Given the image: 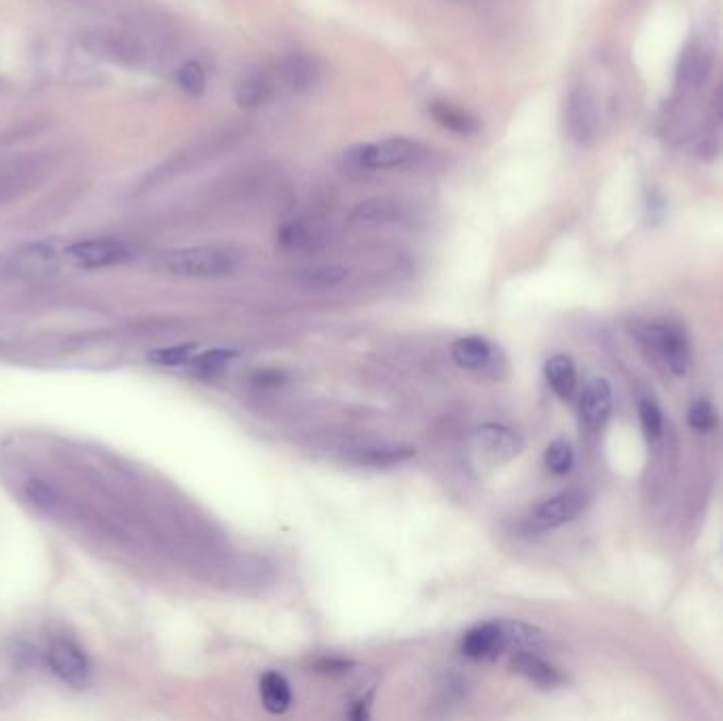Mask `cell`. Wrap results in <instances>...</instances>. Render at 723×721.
Returning <instances> with one entry per match:
<instances>
[{
  "label": "cell",
  "mask_w": 723,
  "mask_h": 721,
  "mask_svg": "<svg viewBox=\"0 0 723 721\" xmlns=\"http://www.w3.org/2000/svg\"><path fill=\"white\" fill-rule=\"evenodd\" d=\"M430 115L442 129H447V132L455 136L470 138L480 132V119L472 115L468 108L457 106L449 100L430 102Z\"/></svg>",
  "instance_id": "obj_14"
},
{
  "label": "cell",
  "mask_w": 723,
  "mask_h": 721,
  "mask_svg": "<svg viewBox=\"0 0 723 721\" xmlns=\"http://www.w3.org/2000/svg\"><path fill=\"white\" fill-rule=\"evenodd\" d=\"M24 493L28 497V502L36 510H41L43 514L58 516V514H62L66 510V502H64V497L60 495V491L55 489L53 485L45 483V480H41V478L26 480Z\"/></svg>",
  "instance_id": "obj_23"
},
{
  "label": "cell",
  "mask_w": 723,
  "mask_h": 721,
  "mask_svg": "<svg viewBox=\"0 0 723 721\" xmlns=\"http://www.w3.org/2000/svg\"><path fill=\"white\" fill-rule=\"evenodd\" d=\"M318 64L307 53H290L280 64V75L288 89L307 91L318 81Z\"/></svg>",
  "instance_id": "obj_19"
},
{
  "label": "cell",
  "mask_w": 723,
  "mask_h": 721,
  "mask_svg": "<svg viewBox=\"0 0 723 721\" xmlns=\"http://www.w3.org/2000/svg\"><path fill=\"white\" fill-rule=\"evenodd\" d=\"M273 83L265 72H250L235 87V102L241 108H258L269 102Z\"/></svg>",
  "instance_id": "obj_22"
},
{
  "label": "cell",
  "mask_w": 723,
  "mask_h": 721,
  "mask_svg": "<svg viewBox=\"0 0 723 721\" xmlns=\"http://www.w3.org/2000/svg\"><path fill=\"white\" fill-rule=\"evenodd\" d=\"M611 406H614V396L609 383L605 379L588 381L580 398V413L590 430L603 428L611 415Z\"/></svg>",
  "instance_id": "obj_12"
},
{
  "label": "cell",
  "mask_w": 723,
  "mask_h": 721,
  "mask_svg": "<svg viewBox=\"0 0 723 721\" xmlns=\"http://www.w3.org/2000/svg\"><path fill=\"white\" fill-rule=\"evenodd\" d=\"M161 269L176 277L214 280L231 275L241 265V252L233 246H193L161 256Z\"/></svg>",
  "instance_id": "obj_1"
},
{
  "label": "cell",
  "mask_w": 723,
  "mask_h": 721,
  "mask_svg": "<svg viewBox=\"0 0 723 721\" xmlns=\"http://www.w3.org/2000/svg\"><path fill=\"white\" fill-rule=\"evenodd\" d=\"M510 669L518 675L527 677L535 686L544 690H552L563 686V675L556 671L552 664H548L544 658L537 656L535 652H514L510 660Z\"/></svg>",
  "instance_id": "obj_15"
},
{
  "label": "cell",
  "mask_w": 723,
  "mask_h": 721,
  "mask_svg": "<svg viewBox=\"0 0 723 721\" xmlns=\"http://www.w3.org/2000/svg\"><path fill=\"white\" fill-rule=\"evenodd\" d=\"M544 461H546V468L552 474H567L573 468L576 453H573V447L569 445V440L559 438V440H552L548 445Z\"/></svg>",
  "instance_id": "obj_27"
},
{
  "label": "cell",
  "mask_w": 723,
  "mask_h": 721,
  "mask_svg": "<svg viewBox=\"0 0 723 721\" xmlns=\"http://www.w3.org/2000/svg\"><path fill=\"white\" fill-rule=\"evenodd\" d=\"M546 379L552 387V392L563 398V400H571L573 394H576L578 387V375H576V364L565 354H556L546 362Z\"/></svg>",
  "instance_id": "obj_20"
},
{
  "label": "cell",
  "mask_w": 723,
  "mask_h": 721,
  "mask_svg": "<svg viewBox=\"0 0 723 721\" xmlns=\"http://www.w3.org/2000/svg\"><path fill=\"white\" fill-rule=\"evenodd\" d=\"M504 650H508L506 637L499 622H485L478 624L463 635L461 639V652L472 660H493Z\"/></svg>",
  "instance_id": "obj_10"
},
{
  "label": "cell",
  "mask_w": 723,
  "mask_h": 721,
  "mask_svg": "<svg viewBox=\"0 0 723 721\" xmlns=\"http://www.w3.org/2000/svg\"><path fill=\"white\" fill-rule=\"evenodd\" d=\"M415 455L413 447L406 445H364L349 453V459L358 466L370 468H392L404 464Z\"/></svg>",
  "instance_id": "obj_16"
},
{
  "label": "cell",
  "mask_w": 723,
  "mask_h": 721,
  "mask_svg": "<svg viewBox=\"0 0 723 721\" xmlns=\"http://www.w3.org/2000/svg\"><path fill=\"white\" fill-rule=\"evenodd\" d=\"M711 75V51L702 43H692L683 51L677 64V87L681 91H698Z\"/></svg>",
  "instance_id": "obj_11"
},
{
  "label": "cell",
  "mask_w": 723,
  "mask_h": 721,
  "mask_svg": "<svg viewBox=\"0 0 723 721\" xmlns=\"http://www.w3.org/2000/svg\"><path fill=\"white\" fill-rule=\"evenodd\" d=\"M66 258L70 267L104 269L129 261V258H132V248L121 242V239L113 237L83 239V242L66 246Z\"/></svg>",
  "instance_id": "obj_5"
},
{
  "label": "cell",
  "mask_w": 723,
  "mask_h": 721,
  "mask_svg": "<svg viewBox=\"0 0 723 721\" xmlns=\"http://www.w3.org/2000/svg\"><path fill=\"white\" fill-rule=\"evenodd\" d=\"M588 504V497L584 491H563L559 495H554L550 499H546V502H542L540 506H537L527 519V525L533 529V531H550V529H556L561 527L569 521L576 519V516H580L584 512Z\"/></svg>",
  "instance_id": "obj_8"
},
{
  "label": "cell",
  "mask_w": 723,
  "mask_h": 721,
  "mask_svg": "<svg viewBox=\"0 0 723 721\" xmlns=\"http://www.w3.org/2000/svg\"><path fill=\"white\" fill-rule=\"evenodd\" d=\"M499 624H502L508 650L535 652V654L548 650L550 639L542 631V628H537V626L527 624V622H521V620H502Z\"/></svg>",
  "instance_id": "obj_17"
},
{
  "label": "cell",
  "mask_w": 723,
  "mask_h": 721,
  "mask_svg": "<svg viewBox=\"0 0 723 721\" xmlns=\"http://www.w3.org/2000/svg\"><path fill=\"white\" fill-rule=\"evenodd\" d=\"M195 354V345L191 343H182V345H172V347H161V349H155L148 354V360H151L153 364L157 366H168V368H174V366H184L187 364Z\"/></svg>",
  "instance_id": "obj_28"
},
{
  "label": "cell",
  "mask_w": 723,
  "mask_h": 721,
  "mask_svg": "<svg viewBox=\"0 0 723 721\" xmlns=\"http://www.w3.org/2000/svg\"><path fill=\"white\" fill-rule=\"evenodd\" d=\"M639 421L643 425V432L650 440H658L662 436L664 430V421H662V413L658 406L650 400H641L639 402Z\"/></svg>",
  "instance_id": "obj_30"
},
{
  "label": "cell",
  "mask_w": 723,
  "mask_h": 721,
  "mask_svg": "<svg viewBox=\"0 0 723 721\" xmlns=\"http://www.w3.org/2000/svg\"><path fill=\"white\" fill-rule=\"evenodd\" d=\"M400 218H402V206L396 199L370 197L360 201L358 206L351 210L349 223L356 227H383L398 223Z\"/></svg>",
  "instance_id": "obj_13"
},
{
  "label": "cell",
  "mask_w": 723,
  "mask_h": 721,
  "mask_svg": "<svg viewBox=\"0 0 723 721\" xmlns=\"http://www.w3.org/2000/svg\"><path fill=\"white\" fill-rule=\"evenodd\" d=\"M176 81H178V85H180V89L184 91V94H189L193 98L206 94V85H208L206 70H203V66L199 62H195V60L184 62L178 68Z\"/></svg>",
  "instance_id": "obj_26"
},
{
  "label": "cell",
  "mask_w": 723,
  "mask_h": 721,
  "mask_svg": "<svg viewBox=\"0 0 723 721\" xmlns=\"http://www.w3.org/2000/svg\"><path fill=\"white\" fill-rule=\"evenodd\" d=\"M423 155L421 144L413 138L394 136L377 142L358 144L345 153V165L356 172L400 170Z\"/></svg>",
  "instance_id": "obj_2"
},
{
  "label": "cell",
  "mask_w": 723,
  "mask_h": 721,
  "mask_svg": "<svg viewBox=\"0 0 723 721\" xmlns=\"http://www.w3.org/2000/svg\"><path fill=\"white\" fill-rule=\"evenodd\" d=\"M235 358H237L235 349H210V351H203V354H199V356H193L187 362V366H189L191 375L201 377V379H210L225 371V368Z\"/></svg>",
  "instance_id": "obj_25"
},
{
  "label": "cell",
  "mask_w": 723,
  "mask_h": 721,
  "mask_svg": "<svg viewBox=\"0 0 723 721\" xmlns=\"http://www.w3.org/2000/svg\"><path fill=\"white\" fill-rule=\"evenodd\" d=\"M599 106L592 91L584 85L569 91L565 106L567 134L578 146H590L599 136Z\"/></svg>",
  "instance_id": "obj_4"
},
{
  "label": "cell",
  "mask_w": 723,
  "mask_h": 721,
  "mask_svg": "<svg viewBox=\"0 0 723 721\" xmlns=\"http://www.w3.org/2000/svg\"><path fill=\"white\" fill-rule=\"evenodd\" d=\"M472 447L480 455V459L489 461L491 466H499L523 451V438L510 430L508 425L485 423L474 432Z\"/></svg>",
  "instance_id": "obj_7"
},
{
  "label": "cell",
  "mask_w": 723,
  "mask_h": 721,
  "mask_svg": "<svg viewBox=\"0 0 723 721\" xmlns=\"http://www.w3.org/2000/svg\"><path fill=\"white\" fill-rule=\"evenodd\" d=\"M349 271L341 265H318L296 273V284L309 290H328L343 284Z\"/></svg>",
  "instance_id": "obj_24"
},
{
  "label": "cell",
  "mask_w": 723,
  "mask_h": 721,
  "mask_svg": "<svg viewBox=\"0 0 723 721\" xmlns=\"http://www.w3.org/2000/svg\"><path fill=\"white\" fill-rule=\"evenodd\" d=\"M68 265L66 248L53 242L17 246L0 256V277L7 280H43L60 273Z\"/></svg>",
  "instance_id": "obj_3"
},
{
  "label": "cell",
  "mask_w": 723,
  "mask_h": 721,
  "mask_svg": "<svg viewBox=\"0 0 723 721\" xmlns=\"http://www.w3.org/2000/svg\"><path fill=\"white\" fill-rule=\"evenodd\" d=\"M637 335L645 345H650L652 349L658 351L664 362L671 366L673 373L683 375L688 371L690 364L688 341H685V337L677 328L669 324H641Z\"/></svg>",
  "instance_id": "obj_6"
},
{
  "label": "cell",
  "mask_w": 723,
  "mask_h": 721,
  "mask_svg": "<svg viewBox=\"0 0 723 721\" xmlns=\"http://www.w3.org/2000/svg\"><path fill=\"white\" fill-rule=\"evenodd\" d=\"M493 345L482 337H463L451 345V358L466 371H480L493 360Z\"/></svg>",
  "instance_id": "obj_18"
},
{
  "label": "cell",
  "mask_w": 723,
  "mask_h": 721,
  "mask_svg": "<svg viewBox=\"0 0 723 721\" xmlns=\"http://www.w3.org/2000/svg\"><path fill=\"white\" fill-rule=\"evenodd\" d=\"M277 242L286 250H301L309 244V229L299 220H292L277 231Z\"/></svg>",
  "instance_id": "obj_31"
},
{
  "label": "cell",
  "mask_w": 723,
  "mask_h": 721,
  "mask_svg": "<svg viewBox=\"0 0 723 721\" xmlns=\"http://www.w3.org/2000/svg\"><path fill=\"white\" fill-rule=\"evenodd\" d=\"M688 423L696 432H711L717 425V413L709 400H696L688 411Z\"/></svg>",
  "instance_id": "obj_29"
},
{
  "label": "cell",
  "mask_w": 723,
  "mask_h": 721,
  "mask_svg": "<svg viewBox=\"0 0 723 721\" xmlns=\"http://www.w3.org/2000/svg\"><path fill=\"white\" fill-rule=\"evenodd\" d=\"M47 662L51 671L58 675L64 683L74 688H81L89 681L91 664L87 654L70 639H55L47 652Z\"/></svg>",
  "instance_id": "obj_9"
},
{
  "label": "cell",
  "mask_w": 723,
  "mask_h": 721,
  "mask_svg": "<svg viewBox=\"0 0 723 721\" xmlns=\"http://www.w3.org/2000/svg\"><path fill=\"white\" fill-rule=\"evenodd\" d=\"M261 698L263 707L271 715L286 713L292 707V690L288 679L277 671L265 673L261 679Z\"/></svg>",
  "instance_id": "obj_21"
},
{
  "label": "cell",
  "mask_w": 723,
  "mask_h": 721,
  "mask_svg": "<svg viewBox=\"0 0 723 721\" xmlns=\"http://www.w3.org/2000/svg\"><path fill=\"white\" fill-rule=\"evenodd\" d=\"M717 113H719V117L723 121V85L717 91Z\"/></svg>",
  "instance_id": "obj_32"
}]
</instances>
